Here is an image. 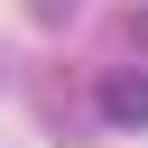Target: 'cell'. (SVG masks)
<instances>
[{
	"label": "cell",
	"mask_w": 148,
	"mask_h": 148,
	"mask_svg": "<svg viewBox=\"0 0 148 148\" xmlns=\"http://www.w3.org/2000/svg\"><path fill=\"white\" fill-rule=\"evenodd\" d=\"M92 102H102L111 130H148V65H111V74L92 83Z\"/></svg>",
	"instance_id": "cell-1"
}]
</instances>
